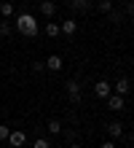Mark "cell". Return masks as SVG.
Returning <instances> with one entry per match:
<instances>
[{"instance_id": "cell-22", "label": "cell", "mask_w": 134, "mask_h": 148, "mask_svg": "<svg viewBox=\"0 0 134 148\" xmlns=\"http://www.w3.org/2000/svg\"><path fill=\"white\" fill-rule=\"evenodd\" d=\"M67 148H80V145H78V140H75V143H67Z\"/></svg>"}, {"instance_id": "cell-14", "label": "cell", "mask_w": 134, "mask_h": 148, "mask_svg": "<svg viewBox=\"0 0 134 148\" xmlns=\"http://www.w3.org/2000/svg\"><path fill=\"white\" fill-rule=\"evenodd\" d=\"M46 129H48V132H51V135H62V121H59V119H51Z\"/></svg>"}, {"instance_id": "cell-16", "label": "cell", "mask_w": 134, "mask_h": 148, "mask_svg": "<svg viewBox=\"0 0 134 148\" xmlns=\"http://www.w3.org/2000/svg\"><path fill=\"white\" fill-rule=\"evenodd\" d=\"M32 148H51V143L46 140V137H38V140L32 143Z\"/></svg>"}, {"instance_id": "cell-5", "label": "cell", "mask_w": 134, "mask_h": 148, "mask_svg": "<svg viewBox=\"0 0 134 148\" xmlns=\"http://www.w3.org/2000/svg\"><path fill=\"white\" fill-rule=\"evenodd\" d=\"M94 94H97L99 100H105L107 94H113V86L107 84V81H97V84H94Z\"/></svg>"}, {"instance_id": "cell-13", "label": "cell", "mask_w": 134, "mask_h": 148, "mask_svg": "<svg viewBox=\"0 0 134 148\" xmlns=\"http://www.w3.org/2000/svg\"><path fill=\"white\" fill-rule=\"evenodd\" d=\"M59 32H62V30H59L56 22H46V35H48V38H56Z\"/></svg>"}, {"instance_id": "cell-9", "label": "cell", "mask_w": 134, "mask_h": 148, "mask_svg": "<svg viewBox=\"0 0 134 148\" xmlns=\"http://www.w3.org/2000/svg\"><path fill=\"white\" fill-rule=\"evenodd\" d=\"M40 14L46 16V19H54V14H56V3H54V0H43V3H40Z\"/></svg>"}, {"instance_id": "cell-2", "label": "cell", "mask_w": 134, "mask_h": 148, "mask_svg": "<svg viewBox=\"0 0 134 148\" xmlns=\"http://www.w3.org/2000/svg\"><path fill=\"white\" fill-rule=\"evenodd\" d=\"M105 102H107V110H115V113H121L123 108H126V102H123V97H121V94H107V97H105Z\"/></svg>"}, {"instance_id": "cell-23", "label": "cell", "mask_w": 134, "mask_h": 148, "mask_svg": "<svg viewBox=\"0 0 134 148\" xmlns=\"http://www.w3.org/2000/svg\"><path fill=\"white\" fill-rule=\"evenodd\" d=\"M123 148H131V145H123Z\"/></svg>"}, {"instance_id": "cell-4", "label": "cell", "mask_w": 134, "mask_h": 148, "mask_svg": "<svg viewBox=\"0 0 134 148\" xmlns=\"http://www.w3.org/2000/svg\"><path fill=\"white\" fill-rule=\"evenodd\" d=\"M110 86H113V92H115V94H121V97H126V94H129V89H131L129 78H118V81H115V84H110Z\"/></svg>"}, {"instance_id": "cell-10", "label": "cell", "mask_w": 134, "mask_h": 148, "mask_svg": "<svg viewBox=\"0 0 134 148\" xmlns=\"http://www.w3.org/2000/svg\"><path fill=\"white\" fill-rule=\"evenodd\" d=\"M59 30L65 32V35H75V30H78V22H75V19H67V22H62V24H59Z\"/></svg>"}, {"instance_id": "cell-3", "label": "cell", "mask_w": 134, "mask_h": 148, "mask_svg": "<svg viewBox=\"0 0 134 148\" xmlns=\"http://www.w3.org/2000/svg\"><path fill=\"white\" fill-rule=\"evenodd\" d=\"M8 143H11L14 148H22L27 143V132H22V129H11V132H8Z\"/></svg>"}, {"instance_id": "cell-7", "label": "cell", "mask_w": 134, "mask_h": 148, "mask_svg": "<svg viewBox=\"0 0 134 148\" xmlns=\"http://www.w3.org/2000/svg\"><path fill=\"white\" fill-rule=\"evenodd\" d=\"M67 97L73 100V102H80V84L75 81V78H73V81H67Z\"/></svg>"}, {"instance_id": "cell-24", "label": "cell", "mask_w": 134, "mask_h": 148, "mask_svg": "<svg viewBox=\"0 0 134 148\" xmlns=\"http://www.w3.org/2000/svg\"><path fill=\"white\" fill-rule=\"evenodd\" d=\"M3 3H5V0H3Z\"/></svg>"}, {"instance_id": "cell-17", "label": "cell", "mask_w": 134, "mask_h": 148, "mask_svg": "<svg viewBox=\"0 0 134 148\" xmlns=\"http://www.w3.org/2000/svg\"><path fill=\"white\" fill-rule=\"evenodd\" d=\"M99 11L102 14H110L113 11V3H110V0H102V3H99Z\"/></svg>"}, {"instance_id": "cell-15", "label": "cell", "mask_w": 134, "mask_h": 148, "mask_svg": "<svg viewBox=\"0 0 134 148\" xmlns=\"http://www.w3.org/2000/svg\"><path fill=\"white\" fill-rule=\"evenodd\" d=\"M62 132H65V129H62ZM65 140L67 143H75L78 140V129H67V132H65Z\"/></svg>"}, {"instance_id": "cell-11", "label": "cell", "mask_w": 134, "mask_h": 148, "mask_svg": "<svg viewBox=\"0 0 134 148\" xmlns=\"http://www.w3.org/2000/svg\"><path fill=\"white\" fill-rule=\"evenodd\" d=\"M0 16H3V19H11V16H14V3H11V0L0 3Z\"/></svg>"}, {"instance_id": "cell-8", "label": "cell", "mask_w": 134, "mask_h": 148, "mask_svg": "<svg viewBox=\"0 0 134 148\" xmlns=\"http://www.w3.org/2000/svg\"><path fill=\"white\" fill-rule=\"evenodd\" d=\"M107 135H110V140L123 137V124H121V121H110V124H107Z\"/></svg>"}, {"instance_id": "cell-21", "label": "cell", "mask_w": 134, "mask_h": 148, "mask_svg": "<svg viewBox=\"0 0 134 148\" xmlns=\"http://www.w3.org/2000/svg\"><path fill=\"white\" fill-rule=\"evenodd\" d=\"M102 148H118V145H115V140H107V143H102Z\"/></svg>"}, {"instance_id": "cell-6", "label": "cell", "mask_w": 134, "mask_h": 148, "mask_svg": "<svg viewBox=\"0 0 134 148\" xmlns=\"http://www.w3.org/2000/svg\"><path fill=\"white\" fill-rule=\"evenodd\" d=\"M43 65H46L51 73H59L62 67H65V62H62V57H59V54H51V57H48V59H46Z\"/></svg>"}, {"instance_id": "cell-1", "label": "cell", "mask_w": 134, "mask_h": 148, "mask_svg": "<svg viewBox=\"0 0 134 148\" xmlns=\"http://www.w3.org/2000/svg\"><path fill=\"white\" fill-rule=\"evenodd\" d=\"M16 30L22 32L27 38H35L38 35V19H35L32 14H19L16 16Z\"/></svg>"}, {"instance_id": "cell-12", "label": "cell", "mask_w": 134, "mask_h": 148, "mask_svg": "<svg viewBox=\"0 0 134 148\" xmlns=\"http://www.w3.org/2000/svg\"><path fill=\"white\" fill-rule=\"evenodd\" d=\"M70 5H73V11H88L91 8L88 0H70Z\"/></svg>"}, {"instance_id": "cell-19", "label": "cell", "mask_w": 134, "mask_h": 148, "mask_svg": "<svg viewBox=\"0 0 134 148\" xmlns=\"http://www.w3.org/2000/svg\"><path fill=\"white\" fill-rule=\"evenodd\" d=\"M0 35H11V24L8 22H0Z\"/></svg>"}, {"instance_id": "cell-20", "label": "cell", "mask_w": 134, "mask_h": 148, "mask_svg": "<svg viewBox=\"0 0 134 148\" xmlns=\"http://www.w3.org/2000/svg\"><path fill=\"white\" fill-rule=\"evenodd\" d=\"M43 70H46V65H43V62H32V73H43Z\"/></svg>"}, {"instance_id": "cell-18", "label": "cell", "mask_w": 134, "mask_h": 148, "mask_svg": "<svg viewBox=\"0 0 134 148\" xmlns=\"http://www.w3.org/2000/svg\"><path fill=\"white\" fill-rule=\"evenodd\" d=\"M8 132H11V127H8V124H0V140H8Z\"/></svg>"}]
</instances>
